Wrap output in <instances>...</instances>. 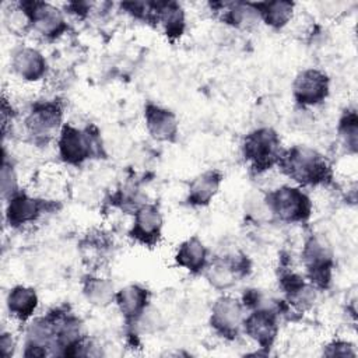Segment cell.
I'll return each instance as SVG.
<instances>
[{"label": "cell", "mask_w": 358, "mask_h": 358, "mask_svg": "<svg viewBox=\"0 0 358 358\" xmlns=\"http://www.w3.org/2000/svg\"><path fill=\"white\" fill-rule=\"evenodd\" d=\"M287 173L301 183H319L327 178L326 161L310 148L295 147L282 159Z\"/></svg>", "instance_id": "6da1fadb"}, {"label": "cell", "mask_w": 358, "mask_h": 358, "mask_svg": "<svg viewBox=\"0 0 358 358\" xmlns=\"http://www.w3.org/2000/svg\"><path fill=\"white\" fill-rule=\"evenodd\" d=\"M280 140L270 129H260L246 137L245 155L256 169H266L278 158Z\"/></svg>", "instance_id": "7a4b0ae2"}, {"label": "cell", "mask_w": 358, "mask_h": 358, "mask_svg": "<svg viewBox=\"0 0 358 358\" xmlns=\"http://www.w3.org/2000/svg\"><path fill=\"white\" fill-rule=\"evenodd\" d=\"M271 210L284 221H301L309 215V199L298 189L281 187L270 194Z\"/></svg>", "instance_id": "3957f363"}, {"label": "cell", "mask_w": 358, "mask_h": 358, "mask_svg": "<svg viewBox=\"0 0 358 358\" xmlns=\"http://www.w3.org/2000/svg\"><path fill=\"white\" fill-rule=\"evenodd\" d=\"M21 8L31 20L35 29L39 31L42 35H57L64 28V20L60 11L48 3H22Z\"/></svg>", "instance_id": "277c9868"}, {"label": "cell", "mask_w": 358, "mask_h": 358, "mask_svg": "<svg viewBox=\"0 0 358 358\" xmlns=\"http://www.w3.org/2000/svg\"><path fill=\"white\" fill-rule=\"evenodd\" d=\"M60 155L66 162L80 164L92 152V141L88 133L73 126H66L59 140Z\"/></svg>", "instance_id": "5b68a950"}, {"label": "cell", "mask_w": 358, "mask_h": 358, "mask_svg": "<svg viewBox=\"0 0 358 358\" xmlns=\"http://www.w3.org/2000/svg\"><path fill=\"white\" fill-rule=\"evenodd\" d=\"M294 94L298 102L313 105L324 99L327 94V78L317 70L302 71L294 84Z\"/></svg>", "instance_id": "8992f818"}, {"label": "cell", "mask_w": 358, "mask_h": 358, "mask_svg": "<svg viewBox=\"0 0 358 358\" xmlns=\"http://www.w3.org/2000/svg\"><path fill=\"white\" fill-rule=\"evenodd\" d=\"M242 320V308L234 298H221L213 308L211 323L213 326L225 336L236 334Z\"/></svg>", "instance_id": "52a82bcc"}, {"label": "cell", "mask_w": 358, "mask_h": 358, "mask_svg": "<svg viewBox=\"0 0 358 358\" xmlns=\"http://www.w3.org/2000/svg\"><path fill=\"white\" fill-rule=\"evenodd\" d=\"M161 224L159 211L154 206H144L136 214L131 236L143 243H152L159 235Z\"/></svg>", "instance_id": "ba28073f"}, {"label": "cell", "mask_w": 358, "mask_h": 358, "mask_svg": "<svg viewBox=\"0 0 358 358\" xmlns=\"http://www.w3.org/2000/svg\"><path fill=\"white\" fill-rule=\"evenodd\" d=\"M62 112L55 103H41L34 108L27 119L29 131L35 136H49L59 124Z\"/></svg>", "instance_id": "9c48e42d"}, {"label": "cell", "mask_w": 358, "mask_h": 358, "mask_svg": "<svg viewBox=\"0 0 358 358\" xmlns=\"http://www.w3.org/2000/svg\"><path fill=\"white\" fill-rule=\"evenodd\" d=\"M246 333L262 345H270L277 334V323L273 313L257 310L245 322Z\"/></svg>", "instance_id": "30bf717a"}, {"label": "cell", "mask_w": 358, "mask_h": 358, "mask_svg": "<svg viewBox=\"0 0 358 358\" xmlns=\"http://www.w3.org/2000/svg\"><path fill=\"white\" fill-rule=\"evenodd\" d=\"M13 69L25 80H38L45 73V59L38 50L22 48L14 55Z\"/></svg>", "instance_id": "8fae6325"}, {"label": "cell", "mask_w": 358, "mask_h": 358, "mask_svg": "<svg viewBox=\"0 0 358 358\" xmlns=\"http://www.w3.org/2000/svg\"><path fill=\"white\" fill-rule=\"evenodd\" d=\"M147 126L150 133L158 140H171L176 133V119L165 109L148 106L145 112Z\"/></svg>", "instance_id": "7c38bea8"}, {"label": "cell", "mask_w": 358, "mask_h": 358, "mask_svg": "<svg viewBox=\"0 0 358 358\" xmlns=\"http://www.w3.org/2000/svg\"><path fill=\"white\" fill-rule=\"evenodd\" d=\"M41 213V204L38 200L20 194L10 200L7 217L10 224L20 225L32 221Z\"/></svg>", "instance_id": "4fadbf2b"}, {"label": "cell", "mask_w": 358, "mask_h": 358, "mask_svg": "<svg viewBox=\"0 0 358 358\" xmlns=\"http://www.w3.org/2000/svg\"><path fill=\"white\" fill-rule=\"evenodd\" d=\"M36 302L38 299L35 291L25 287H15L10 291L7 298L10 312L20 319L29 317L36 308Z\"/></svg>", "instance_id": "5bb4252c"}, {"label": "cell", "mask_w": 358, "mask_h": 358, "mask_svg": "<svg viewBox=\"0 0 358 358\" xmlns=\"http://www.w3.org/2000/svg\"><path fill=\"white\" fill-rule=\"evenodd\" d=\"M147 302V291L138 285H129L119 291L117 303L120 310L127 317H134L141 313Z\"/></svg>", "instance_id": "9a60e30c"}, {"label": "cell", "mask_w": 358, "mask_h": 358, "mask_svg": "<svg viewBox=\"0 0 358 358\" xmlns=\"http://www.w3.org/2000/svg\"><path fill=\"white\" fill-rule=\"evenodd\" d=\"M176 262L192 271H199L200 268H203L206 262V249L203 243L196 238L185 242L178 249Z\"/></svg>", "instance_id": "2e32d148"}, {"label": "cell", "mask_w": 358, "mask_h": 358, "mask_svg": "<svg viewBox=\"0 0 358 358\" xmlns=\"http://www.w3.org/2000/svg\"><path fill=\"white\" fill-rule=\"evenodd\" d=\"M294 4L289 1H267L256 4V10L262 14L266 24L280 28L285 25L292 15Z\"/></svg>", "instance_id": "e0dca14e"}, {"label": "cell", "mask_w": 358, "mask_h": 358, "mask_svg": "<svg viewBox=\"0 0 358 358\" xmlns=\"http://www.w3.org/2000/svg\"><path fill=\"white\" fill-rule=\"evenodd\" d=\"M220 185V175L217 172H206L196 178L190 185L189 199L194 204H206L214 196Z\"/></svg>", "instance_id": "ac0fdd59"}, {"label": "cell", "mask_w": 358, "mask_h": 358, "mask_svg": "<svg viewBox=\"0 0 358 358\" xmlns=\"http://www.w3.org/2000/svg\"><path fill=\"white\" fill-rule=\"evenodd\" d=\"M87 298L95 305H106L113 298L112 284L102 278H91L85 287Z\"/></svg>", "instance_id": "d6986e66"}, {"label": "cell", "mask_w": 358, "mask_h": 358, "mask_svg": "<svg viewBox=\"0 0 358 358\" xmlns=\"http://www.w3.org/2000/svg\"><path fill=\"white\" fill-rule=\"evenodd\" d=\"M235 266L228 262H215L208 270L210 281L220 288H227L235 281L236 270Z\"/></svg>", "instance_id": "ffe728a7"}]
</instances>
